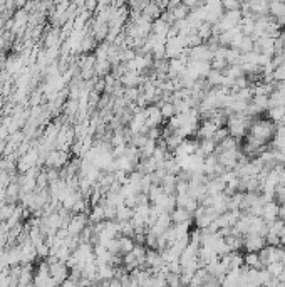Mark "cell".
<instances>
[{
    "instance_id": "obj_2",
    "label": "cell",
    "mask_w": 285,
    "mask_h": 287,
    "mask_svg": "<svg viewBox=\"0 0 285 287\" xmlns=\"http://www.w3.org/2000/svg\"><path fill=\"white\" fill-rule=\"evenodd\" d=\"M265 237L260 234H255V232H247L243 235V249L245 252H258L262 247H265Z\"/></svg>"
},
{
    "instance_id": "obj_5",
    "label": "cell",
    "mask_w": 285,
    "mask_h": 287,
    "mask_svg": "<svg viewBox=\"0 0 285 287\" xmlns=\"http://www.w3.org/2000/svg\"><path fill=\"white\" fill-rule=\"evenodd\" d=\"M243 262H245L247 267H252V269H262L264 267L262 262H260V255H258V252H245Z\"/></svg>"
},
{
    "instance_id": "obj_7",
    "label": "cell",
    "mask_w": 285,
    "mask_h": 287,
    "mask_svg": "<svg viewBox=\"0 0 285 287\" xmlns=\"http://www.w3.org/2000/svg\"><path fill=\"white\" fill-rule=\"evenodd\" d=\"M181 2H183L190 10H195V9H198L200 5H203L205 0H181Z\"/></svg>"
},
{
    "instance_id": "obj_4",
    "label": "cell",
    "mask_w": 285,
    "mask_h": 287,
    "mask_svg": "<svg viewBox=\"0 0 285 287\" xmlns=\"http://www.w3.org/2000/svg\"><path fill=\"white\" fill-rule=\"evenodd\" d=\"M279 208H280V203H277L275 200H269V202H265L264 212H262V219H264L267 223L279 219Z\"/></svg>"
},
{
    "instance_id": "obj_6",
    "label": "cell",
    "mask_w": 285,
    "mask_h": 287,
    "mask_svg": "<svg viewBox=\"0 0 285 287\" xmlns=\"http://www.w3.org/2000/svg\"><path fill=\"white\" fill-rule=\"evenodd\" d=\"M273 200H275L277 203H284L285 202V183L277 185L275 193H273Z\"/></svg>"
},
{
    "instance_id": "obj_3",
    "label": "cell",
    "mask_w": 285,
    "mask_h": 287,
    "mask_svg": "<svg viewBox=\"0 0 285 287\" xmlns=\"http://www.w3.org/2000/svg\"><path fill=\"white\" fill-rule=\"evenodd\" d=\"M171 220L173 223H193V213L188 212L185 207L176 205L173 210H171Z\"/></svg>"
},
{
    "instance_id": "obj_1",
    "label": "cell",
    "mask_w": 285,
    "mask_h": 287,
    "mask_svg": "<svg viewBox=\"0 0 285 287\" xmlns=\"http://www.w3.org/2000/svg\"><path fill=\"white\" fill-rule=\"evenodd\" d=\"M248 134L253 136L264 146H269L272 143V140L277 134V123L272 121L270 118H264V116H258L253 121L250 123V128H248Z\"/></svg>"
}]
</instances>
